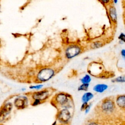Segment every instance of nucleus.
<instances>
[{
  "mask_svg": "<svg viewBox=\"0 0 125 125\" xmlns=\"http://www.w3.org/2000/svg\"><path fill=\"white\" fill-rule=\"evenodd\" d=\"M91 81V78L88 74H85L81 79V82L82 84H89Z\"/></svg>",
  "mask_w": 125,
  "mask_h": 125,
  "instance_id": "obj_13",
  "label": "nucleus"
},
{
  "mask_svg": "<svg viewBox=\"0 0 125 125\" xmlns=\"http://www.w3.org/2000/svg\"><path fill=\"white\" fill-rule=\"evenodd\" d=\"M118 39L121 41L122 42H125V34L124 33H121L120 35L118 37Z\"/></svg>",
  "mask_w": 125,
  "mask_h": 125,
  "instance_id": "obj_17",
  "label": "nucleus"
},
{
  "mask_svg": "<svg viewBox=\"0 0 125 125\" xmlns=\"http://www.w3.org/2000/svg\"><path fill=\"white\" fill-rule=\"evenodd\" d=\"M43 86V85L42 84H39L36 85H32L29 87V88L31 89H36V90H40L41 89L42 87Z\"/></svg>",
  "mask_w": 125,
  "mask_h": 125,
  "instance_id": "obj_16",
  "label": "nucleus"
},
{
  "mask_svg": "<svg viewBox=\"0 0 125 125\" xmlns=\"http://www.w3.org/2000/svg\"><path fill=\"white\" fill-rule=\"evenodd\" d=\"M12 108V104L10 103H7L0 110V122H2L5 117L10 113Z\"/></svg>",
  "mask_w": 125,
  "mask_h": 125,
  "instance_id": "obj_4",
  "label": "nucleus"
},
{
  "mask_svg": "<svg viewBox=\"0 0 125 125\" xmlns=\"http://www.w3.org/2000/svg\"><path fill=\"white\" fill-rule=\"evenodd\" d=\"M116 102L118 105L121 107L124 108L125 106V96L124 95H120L117 98Z\"/></svg>",
  "mask_w": 125,
  "mask_h": 125,
  "instance_id": "obj_12",
  "label": "nucleus"
},
{
  "mask_svg": "<svg viewBox=\"0 0 125 125\" xmlns=\"http://www.w3.org/2000/svg\"><path fill=\"white\" fill-rule=\"evenodd\" d=\"M69 95L63 93H59L56 97V101L61 104H64L68 102Z\"/></svg>",
  "mask_w": 125,
  "mask_h": 125,
  "instance_id": "obj_7",
  "label": "nucleus"
},
{
  "mask_svg": "<svg viewBox=\"0 0 125 125\" xmlns=\"http://www.w3.org/2000/svg\"><path fill=\"white\" fill-rule=\"evenodd\" d=\"M28 99L26 97L20 96L16 98L14 101V104L18 108H24L27 104Z\"/></svg>",
  "mask_w": 125,
  "mask_h": 125,
  "instance_id": "obj_5",
  "label": "nucleus"
},
{
  "mask_svg": "<svg viewBox=\"0 0 125 125\" xmlns=\"http://www.w3.org/2000/svg\"><path fill=\"white\" fill-rule=\"evenodd\" d=\"M102 2H104V3H107V2H109V0H102Z\"/></svg>",
  "mask_w": 125,
  "mask_h": 125,
  "instance_id": "obj_21",
  "label": "nucleus"
},
{
  "mask_svg": "<svg viewBox=\"0 0 125 125\" xmlns=\"http://www.w3.org/2000/svg\"><path fill=\"white\" fill-rule=\"evenodd\" d=\"M81 52V48L77 45H71L67 47L65 51V57L68 59H71L79 55Z\"/></svg>",
  "mask_w": 125,
  "mask_h": 125,
  "instance_id": "obj_2",
  "label": "nucleus"
},
{
  "mask_svg": "<svg viewBox=\"0 0 125 125\" xmlns=\"http://www.w3.org/2000/svg\"><path fill=\"white\" fill-rule=\"evenodd\" d=\"M40 100H35V101L33 103V105H37L38 104H39L40 103Z\"/></svg>",
  "mask_w": 125,
  "mask_h": 125,
  "instance_id": "obj_20",
  "label": "nucleus"
},
{
  "mask_svg": "<svg viewBox=\"0 0 125 125\" xmlns=\"http://www.w3.org/2000/svg\"><path fill=\"white\" fill-rule=\"evenodd\" d=\"M101 46V44L100 43H94V48H98Z\"/></svg>",
  "mask_w": 125,
  "mask_h": 125,
  "instance_id": "obj_19",
  "label": "nucleus"
},
{
  "mask_svg": "<svg viewBox=\"0 0 125 125\" xmlns=\"http://www.w3.org/2000/svg\"><path fill=\"white\" fill-rule=\"evenodd\" d=\"M108 86L104 83H98L94 86L93 90L96 92L103 93L107 89Z\"/></svg>",
  "mask_w": 125,
  "mask_h": 125,
  "instance_id": "obj_9",
  "label": "nucleus"
},
{
  "mask_svg": "<svg viewBox=\"0 0 125 125\" xmlns=\"http://www.w3.org/2000/svg\"><path fill=\"white\" fill-rule=\"evenodd\" d=\"M125 79V76L122 75V76H120L117 77V78L112 80V81L113 82H116V83H124Z\"/></svg>",
  "mask_w": 125,
  "mask_h": 125,
  "instance_id": "obj_14",
  "label": "nucleus"
},
{
  "mask_svg": "<svg viewBox=\"0 0 125 125\" xmlns=\"http://www.w3.org/2000/svg\"><path fill=\"white\" fill-rule=\"evenodd\" d=\"M121 56H122L123 58L124 59H125V50L124 49H123L121 50Z\"/></svg>",
  "mask_w": 125,
  "mask_h": 125,
  "instance_id": "obj_18",
  "label": "nucleus"
},
{
  "mask_svg": "<svg viewBox=\"0 0 125 125\" xmlns=\"http://www.w3.org/2000/svg\"><path fill=\"white\" fill-rule=\"evenodd\" d=\"M89 84H81L78 88V91H87L89 87Z\"/></svg>",
  "mask_w": 125,
  "mask_h": 125,
  "instance_id": "obj_15",
  "label": "nucleus"
},
{
  "mask_svg": "<svg viewBox=\"0 0 125 125\" xmlns=\"http://www.w3.org/2000/svg\"><path fill=\"white\" fill-rule=\"evenodd\" d=\"M94 97V95L90 92H87L83 94L82 97V101L83 103H87Z\"/></svg>",
  "mask_w": 125,
  "mask_h": 125,
  "instance_id": "obj_11",
  "label": "nucleus"
},
{
  "mask_svg": "<svg viewBox=\"0 0 125 125\" xmlns=\"http://www.w3.org/2000/svg\"><path fill=\"white\" fill-rule=\"evenodd\" d=\"M113 2H114L115 3H116L117 2H118V0H114Z\"/></svg>",
  "mask_w": 125,
  "mask_h": 125,
  "instance_id": "obj_23",
  "label": "nucleus"
},
{
  "mask_svg": "<svg viewBox=\"0 0 125 125\" xmlns=\"http://www.w3.org/2000/svg\"><path fill=\"white\" fill-rule=\"evenodd\" d=\"M89 125H97L95 123H92L91 124H90Z\"/></svg>",
  "mask_w": 125,
  "mask_h": 125,
  "instance_id": "obj_22",
  "label": "nucleus"
},
{
  "mask_svg": "<svg viewBox=\"0 0 125 125\" xmlns=\"http://www.w3.org/2000/svg\"><path fill=\"white\" fill-rule=\"evenodd\" d=\"M58 118L61 121L66 122L70 118V113L67 109H63L59 113Z\"/></svg>",
  "mask_w": 125,
  "mask_h": 125,
  "instance_id": "obj_6",
  "label": "nucleus"
},
{
  "mask_svg": "<svg viewBox=\"0 0 125 125\" xmlns=\"http://www.w3.org/2000/svg\"><path fill=\"white\" fill-rule=\"evenodd\" d=\"M55 71L50 68H44L38 72L37 79L40 82H44L51 79L54 75Z\"/></svg>",
  "mask_w": 125,
  "mask_h": 125,
  "instance_id": "obj_1",
  "label": "nucleus"
},
{
  "mask_svg": "<svg viewBox=\"0 0 125 125\" xmlns=\"http://www.w3.org/2000/svg\"><path fill=\"white\" fill-rule=\"evenodd\" d=\"M102 107L103 110L106 111H110L114 109V104L112 101L107 100L103 102L102 105Z\"/></svg>",
  "mask_w": 125,
  "mask_h": 125,
  "instance_id": "obj_8",
  "label": "nucleus"
},
{
  "mask_svg": "<svg viewBox=\"0 0 125 125\" xmlns=\"http://www.w3.org/2000/svg\"><path fill=\"white\" fill-rule=\"evenodd\" d=\"M109 15L111 21L113 22H116L117 20V15L116 10L115 7L112 6L109 8Z\"/></svg>",
  "mask_w": 125,
  "mask_h": 125,
  "instance_id": "obj_10",
  "label": "nucleus"
},
{
  "mask_svg": "<svg viewBox=\"0 0 125 125\" xmlns=\"http://www.w3.org/2000/svg\"><path fill=\"white\" fill-rule=\"evenodd\" d=\"M49 95V91L47 89H44L34 93L33 98L34 100H39L41 101L47 99Z\"/></svg>",
  "mask_w": 125,
  "mask_h": 125,
  "instance_id": "obj_3",
  "label": "nucleus"
}]
</instances>
